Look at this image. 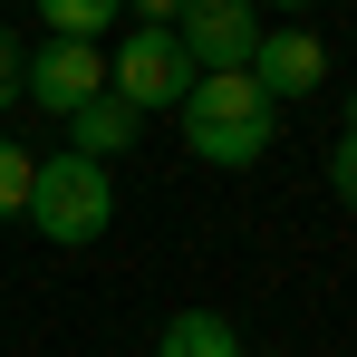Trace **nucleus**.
Here are the masks:
<instances>
[{"label":"nucleus","instance_id":"obj_15","mask_svg":"<svg viewBox=\"0 0 357 357\" xmlns=\"http://www.w3.org/2000/svg\"><path fill=\"white\" fill-rule=\"evenodd\" d=\"M348 135H357V87H348Z\"/></svg>","mask_w":357,"mask_h":357},{"label":"nucleus","instance_id":"obj_5","mask_svg":"<svg viewBox=\"0 0 357 357\" xmlns=\"http://www.w3.org/2000/svg\"><path fill=\"white\" fill-rule=\"evenodd\" d=\"M261 10L251 0H183V20H174V39H183V59H193V77H222V68H251V49H261Z\"/></svg>","mask_w":357,"mask_h":357},{"label":"nucleus","instance_id":"obj_13","mask_svg":"<svg viewBox=\"0 0 357 357\" xmlns=\"http://www.w3.org/2000/svg\"><path fill=\"white\" fill-rule=\"evenodd\" d=\"M10 97H20V39L0 29V107H10Z\"/></svg>","mask_w":357,"mask_h":357},{"label":"nucleus","instance_id":"obj_2","mask_svg":"<svg viewBox=\"0 0 357 357\" xmlns=\"http://www.w3.org/2000/svg\"><path fill=\"white\" fill-rule=\"evenodd\" d=\"M29 222H39V241H59V251L107 241V222H116V174L87 165V155H49V165L29 174Z\"/></svg>","mask_w":357,"mask_h":357},{"label":"nucleus","instance_id":"obj_11","mask_svg":"<svg viewBox=\"0 0 357 357\" xmlns=\"http://www.w3.org/2000/svg\"><path fill=\"white\" fill-rule=\"evenodd\" d=\"M328 193L357 213V135H348V126H338V145H328Z\"/></svg>","mask_w":357,"mask_h":357},{"label":"nucleus","instance_id":"obj_9","mask_svg":"<svg viewBox=\"0 0 357 357\" xmlns=\"http://www.w3.org/2000/svg\"><path fill=\"white\" fill-rule=\"evenodd\" d=\"M39 20H49V39H107L126 0H39Z\"/></svg>","mask_w":357,"mask_h":357},{"label":"nucleus","instance_id":"obj_8","mask_svg":"<svg viewBox=\"0 0 357 357\" xmlns=\"http://www.w3.org/2000/svg\"><path fill=\"white\" fill-rule=\"evenodd\" d=\"M155 357H241V328L222 319V309H183V319H165Z\"/></svg>","mask_w":357,"mask_h":357},{"label":"nucleus","instance_id":"obj_1","mask_svg":"<svg viewBox=\"0 0 357 357\" xmlns=\"http://www.w3.org/2000/svg\"><path fill=\"white\" fill-rule=\"evenodd\" d=\"M174 116H183L193 165H222V174L261 165V155H271V135H280V107H271V97H261L241 68H222V77H193Z\"/></svg>","mask_w":357,"mask_h":357},{"label":"nucleus","instance_id":"obj_7","mask_svg":"<svg viewBox=\"0 0 357 357\" xmlns=\"http://www.w3.org/2000/svg\"><path fill=\"white\" fill-rule=\"evenodd\" d=\"M135 107H126V97H87V107H77V116H68V155H87V165H116L126 145H135Z\"/></svg>","mask_w":357,"mask_h":357},{"label":"nucleus","instance_id":"obj_4","mask_svg":"<svg viewBox=\"0 0 357 357\" xmlns=\"http://www.w3.org/2000/svg\"><path fill=\"white\" fill-rule=\"evenodd\" d=\"M20 97H29L39 116H77L87 97H107V49H97V39H39V49L20 59Z\"/></svg>","mask_w":357,"mask_h":357},{"label":"nucleus","instance_id":"obj_10","mask_svg":"<svg viewBox=\"0 0 357 357\" xmlns=\"http://www.w3.org/2000/svg\"><path fill=\"white\" fill-rule=\"evenodd\" d=\"M29 174H39V155H20V145L0 135V222H20V213H29Z\"/></svg>","mask_w":357,"mask_h":357},{"label":"nucleus","instance_id":"obj_3","mask_svg":"<svg viewBox=\"0 0 357 357\" xmlns=\"http://www.w3.org/2000/svg\"><path fill=\"white\" fill-rule=\"evenodd\" d=\"M183 87H193V59H183L174 29H126V49L107 59V97H126L135 116L183 107Z\"/></svg>","mask_w":357,"mask_h":357},{"label":"nucleus","instance_id":"obj_6","mask_svg":"<svg viewBox=\"0 0 357 357\" xmlns=\"http://www.w3.org/2000/svg\"><path fill=\"white\" fill-rule=\"evenodd\" d=\"M241 77H251L271 107H299V97H319V87H328V49H319L309 29H290V20H280V29H261V49H251V68H241Z\"/></svg>","mask_w":357,"mask_h":357},{"label":"nucleus","instance_id":"obj_12","mask_svg":"<svg viewBox=\"0 0 357 357\" xmlns=\"http://www.w3.org/2000/svg\"><path fill=\"white\" fill-rule=\"evenodd\" d=\"M126 10H135V29H174L183 20V0H126Z\"/></svg>","mask_w":357,"mask_h":357},{"label":"nucleus","instance_id":"obj_14","mask_svg":"<svg viewBox=\"0 0 357 357\" xmlns=\"http://www.w3.org/2000/svg\"><path fill=\"white\" fill-rule=\"evenodd\" d=\"M251 10H309V0H251Z\"/></svg>","mask_w":357,"mask_h":357}]
</instances>
